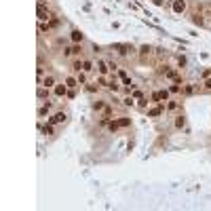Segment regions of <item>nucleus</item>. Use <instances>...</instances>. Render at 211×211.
<instances>
[{"label": "nucleus", "mask_w": 211, "mask_h": 211, "mask_svg": "<svg viewBox=\"0 0 211 211\" xmlns=\"http://www.w3.org/2000/svg\"><path fill=\"white\" fill-rule=\"evenodd\" d=\"M114 51H116L121 57H127V55H133V53H135V49H133L131 44H123V42H116V44H114Z\"/></svg>", "instance_id": "1"}, {"label": "nucleus", "mask_w": 211, "mask_h": 211, "mask_svg": "<svg viewBox=\"0 0 211 211\" xmlns=\"http://www.w3.org/2000/svg\"><path fill=\"white\" fill-rule=\"evenodd\" d=\"M68 91H70V89H68V84H66V83H63V84H55V87H53V93H55V97H57V99L66 97V95H68Z\"/></svg>", "instance_id": "2"}, {"label": "nucleus", "mask_w": 211, "mask_h": 211, "mask_svg": "<svg viewBox=\"0 0 211 211\" xmlns=\"http://www.w3.org/2000/svg\"><path fill=\"white\" fill-rule=\"evenodd\" d=\"M66 118H68L66 112H55L53 116H49V123L51 125H59V123H66Z\"/></svg>", "instance_id": "3"}, {"label": "nucleus", "mask_w": 211, "mask_h": 211, "mask_svg": "<svg viewBox=\"0 0 211 211\" xmlns=\"http://www.w3.org/2000/svg\"><path fill=\"white\" fill-rule=\"evenodd\" d=\"M70 38H72V42H74V44H83V40H84V34L80 32V30H72Z\"/></svg>", "instance_id": "4"}, {"label": "nucleus", "mask_w": 211, "mask_h": 211, "mask_svg": "<svg viewBox=\"0 0 211 211\" xmlns=\"http://www.w3.org/2000/svg\"><path fill=\"white\" fill-rule=\"evenodd\" d=\"M152 99L154 101H169V91H156V93H152Z\"/></svg>", "instance_id": "5"}, {"label": "nucleus", "mask_w": 211, "mask_h": 211, "mask_svg": "<svg viewBox=\"0 0 211 211\" xmlns=\"http://www.w3.org/2000/svg\"><path fill=\"white\" fill-rule=\"evenodd\" d=\"M51 110H53V104H51V101H46V104H42L40 108H38V116H46V114H49V112H51Z\"/></svg>", "instance_id": "6"}, {"label": "nucleus", "mask_w": 211, "mask_h": 211, "mask_svg": "<svg viewBox=\"0 0 211 211\" xmlns=\"http://www.w3.org/2000/svg\"><path fill=\"white\" fill-rule=\"evenodd\" d=\"M186 11V0H173V13H184Z\"/></svg>", "instance_id": "7"}, {"label": "nucleus", "mask_w": 211, "mask_h": 211, "mask_svg": "<svg viewBox=\"0 0 211 211\" xmlns=\"http://www.w3.org/2000/svg\"><path fill=\"white\" fill-rule=\"evenodd\" d=\"M42 84H44L46 89H51V87H55V84H57V80H55V76H53V74H49V76H44V78H42Z\"/></svg>", "instance_id": "8"}, {"label": "nucleus", "mask_w": 211, "mask_h": 211, "mask_svg": "<svg viewBox=\"0 0 211 211\" xmlns=\"http://www.w3.org/2000/svg\"><path fill=\"white\" fill-rule=\"evenodd\" d=\"M97 70H99V74H108V70H110V66H108V61H104V59H99V61H97Z\"/></svg>", "instance_id": "9"}, {"label": "nucleus", "mask_w": 211, "mask_h": 211, "mask_svg": "<svg viewBox=\"0 0 211 211\" xmlns=\"http://www.w3.org/2000/svg\"><path fill=\"white\" fill-rule=\"evenodd\" d=\"M165 110V104H158L156 108H152V110H148V116H158L161 112Z\"/></svg>", "instance_id": "10"}, {"label": "nucleus", "mask_w": 211, "mask_h": 211, "mask_svg": "<svg viewBox=\"0 0 211 211\" xmlns=\"http://www.w3.org/2000/svg\"><path fill=\"white\" fill-rule=\"evenodd\" d=\"M66 84H68V89H76V87H78V78H76V76H68V78H66Z\"/></svg>", "instance_id": "11"}, {"label": "nucleus", "mask_w": 211, "mask_h": 211, "mask_svg": "<svg viewBox=\"0 0 211 211\" xmlns=\"http://www.w3.org/2000/svg\"><path fill=\"white\" fill-rule=\"evenodd\" d=\"M104 108H106L104 99H95V101H93V110H95V112H104Z\"/></svg>", "instance_id": "12"}, {"label": "nucleus", "mask_w": 211, "mask_h": 211, "mask_svg": "<svg viewBox=\"0 0 211 211\" xmlns=\"http://www.w3.org/2000/svg\"><path fill=\"white\" fill-rule=\"evenodd\" d=\"M36 95H38V99H44V97L49 95V89H46L44 84H40V87H38V93H36Z\"/></svg>", "instance_id": "13"}, {"label": "nucleus", "mask_w": 211, "mask_h": 211, "mask_svg": "<svg viewBox=\"0 0 211 211\" xmlns=\"http://www.w3.org/2000/svg\"><path fill=\"white\" fill-rule=\"evenodd\" d=\"M108 89H110V91H114V93H116V91H118V89H121V84H118V80H116V78H112V80H110V83H108Z\"/></svg>", "instance_id": "14"}, {"label": "nucleus", "mask_w": 211, "mask_h": 211, "mask_svg": "<svg viewBox=\"0 0 211 211\" xmlns=\"http://www.w3.org/2000/svg\"><path fill=\"white\" fill-rule=\"evenodd\" d=\"M51 28H49V21H38V32L44 34V32H49Z\"/></svg>", "instance_id": "15"}, {"label": "nucleus", "mask_w": 211, "mask_h": 211, "mask_svg": "<svg viewBox=\"0 0 211 211\" xmlns=\"http://www.w3.org/2000/svg\"><path fill=\"white\" fill-rule=\"evenodd\" d=\"M194 91H196V87H194V84H186V87L182 89V93H184V95H192Z\"/></svg>", "instance_id": "16"}, {"label": "nucleus", "mask_w": 211, "mask_h": 211, "mask_svg": "<svg viewBox=\"0 0 211 211\" xmlns=\"http://www.w3.org/2000/svg\"><path fill=\"white\" fill-rule=\"evenodd\" d=\"M123 106H127V108H131V106H135V97H133V95H129V97H125V99H123Z\"/></svg>", "instance_id": "17"}, {"label": "nucleus", "mask_w": 211, "mask_h": 211, "mask_svg": "<svg viewBox=\"0 0 211 211\" xmlns=\"http://www.w3.org/2000/svg\"><path fill=\"white\" fill-rule=\"evenodd\" d=\"M203 17H205V15H201V13H196V15L192 17V21H194V23H199V26H205V19H203Z\"/></svg>", "instance_id": "18"}, {"label": "nucleus", "mask_w": 211, "mask_h": 211, "mask_svg": "<svg viewBox=\"0 0 211 211\" xmlns=\"http://www.w3.org/2000/svg\"><path fill=\"white\" fill-rule=\"evenodd\" d=\"M84 89H87V91H89V93H97V91H99V84L95 83V84H84Z\"/></svg>", "instance_id": "19"}, {"label": "nucleus", "mask_w": 211, "mask_h": 211, "mask_svg": "<svg viewBox=\"0 0 211 211\" xmlns=\"http://www.w3.org/2000/svg\"><path fill=\"white\" fill-rule=\"evenodd\" d=\"M91 70H93V61L84 59V61H83V72H91Z\"/></svg>", "instance_id": "20"}, {"label": "nucleus", "mask_w": 211, "mask_h": 211, "mask_svg": "<svg viewBox=\"0 0 211 211\" xmlns=\"http://www.w3.org/2000/svg\"><path fill=\"white\" fill-rule=\"evenodd\" d=\"M184 127H186L184 116H177V118H175V129H184Z\"/></svg>", "instance_id": "21"}, {"label": "nucleus", "mask_w": 211, "mask_h": 211, "mask_svg": "<svg viewBox=\"0 0 211 211\" xmlns=\"http://www.w3.org/2000/svg\"><path fill=\"white\" fill-rule=\"evenodd\" d=\"M40 131L44 133V135H51V133H53V125H51V123H46V125H42Z\"/></svg>", "instance_id": "22"}, {"label": "nucleus", "mask_w": 211, "mask_h": 211, "mask_svg": "<svg viewBox=\"0 0 211 211\" xmlns=\"http://www.w3.org/2000/svg\"><path fill=\"white\" fill-rule=\"evenodd\" d=\"M150 51H152V49H150L148 44H144V46H139V55H141V57H146V55H150Z\"/></svg>", "instance_id": "23"}, {"label": "nucleus", "mask_w": 211, "mask_h": 211, "mask_svg": "<svg viewBox=\"0 0 211 211\" xmlns=\"http://www.w3.org/2000/svg\"><path fill=\"white\" fill-rule=\"evenodd\" d=\"M72 70H74V72H83V61H80V59H76V61L72 63Z\"/></svg>", "instance_id": "24"}, {"label": "nucleus", "mask_w": 211, "mask_h": 211, "mask_svg": "<svg viewBox=\"0 0 211 211\" xmlns=\"http://www.w3.org/2000/svg\"><path fill=\"white\" fill-rule=\"evenodd\" d=\"M129 125H131V118H127V116L118 118V127H129Z\"/></svg>", "instance_id": "25"}, {"label": "nucleus", "mask_w": 211, "mask_h": 211, "mask_svg": "<svg viewBox=\"0 0 211 211\" xmlns=\"http://www.w3.org/2000/svg\"><path fill=\"white\" fill-rule=\"evenodd\" d=\"M59 23H61V21H59L57 17H53V19H49V28H51V30H53V28H57Z\"/></svg>", "instance_id": "26"}, {"label": "nucleus", "mask_w": 211, "mask_h": 211, "mask_svg": "<svg viewBox=\"0 0 211 211\" xmlns=\"http://www.w3.org/2000/svg\"><path fill=\"white\" fill-rule=\"evenodd\" d=\"M83 53V46L80 44H72V55H80Z\"/></svg>", "instance_id": "27"}, {"label": "nucleus", "mask_w": 211, "mask_h": 211, "mask_svg": "<svg viewBox=\"0 0 211 211\" xmlns=\"http://www.w3.org/2000/svg\"><path fill=\"white\" fill-rule=\"evenodd\" d=\"M186 63H188V59H186L184 55H177V66H179V68H184Z\"/></svg>", "instance_id": "28"}, {"label": "nucleus", "mask_w": 211, "mask_h": 211, "mask_svg": "<svg viewBox=\"0 0 211 211\" xmlns=\"http://www.w3.org/2000/svg\"><path fill=\"white\" fill-rule=\"evenodd\" d=\"M104 118H108V121L112 118V108H110V106H106V108H104Z\"/></svg>", "instance_id": "29"}, {"label": "nucleus", "mask_w": 211, "mask_h": 211, "mask_svg": "<svg viewBox=\"0 0 211 211\" xmlns=\"http://www.w3.org/2000/svg\"><path fill=\"white\" fill-rule=\"evenodd\" d=\"M76 78H78V83H80V84H87V74H84V72H78V74H76Z\"/></svg>", "instance_id": "30"}, {"label": "nucleus", "mask_w": 211, "mask_h": 211, "mask_svg": "<svg viewBox=\"0 0 211 211\" xmlns=\"http://www.w3.org/2000/svg\"><path fill=\"white\" fill-rule=\"evenodd\" d=\"M179 91H182V87H179L177 83H173L171 87H169V93H179Z\"/></svg>", "instance_id": "31"}, {"label": "nucleus", "mask_w": 211, "mask_h": 211, "mask_svg": "<svg viewBox=\"0 0 211 211\" xmlns=\"http://www.w3.org/2000/svg\"><path fill=\"white\" fill-rule=\"evenodd\" d=\"M177 108H179V104H177V101H169V104H167V110H171V112H173V110H177Z\"/></svg>", "instance_id": "32"}, {"label": "nucleus", "mask_w": 211, "mask_h": 211, "mask_svg": "<svg viewBox=\"0 0 211 211\" xmlns=\"http://www.w3.org/2000/svg\"><path fill=\"white\" fill-rule=\"evenodd\" d=\"M97 84H99V87H108V80H106V76H104V74L97 78Z\"/></svg>", "instance_id": "33"}, {"label": "nucleus", "mask_w": 211, "mask_h": 211, "mask_svg": "<svg viewBox=\"0 0 211 211\" xmlns=\"http://www.w3.org/2000/svg\"><path fill=\"white\" fill-rule=\"evenodd\" d=\"M108 129H110V131H116V129H118V121H110V123H108Z\"/></svg>", "instance_id": "34"}, {"label": "nucleus", "mask_w": 211, "mask_h": 211, "mask_svg": "<svg viewBox=\"0 0 211 211\" xmlns=\"http://www.w3.org/2000/svg\"><path fill=\"white\" fill-rule=\"evenodd\" d=\"M203 15L211 19V2H207V4H205V13H203Z\"/></svg>", "instance_id": "35"}, {"label": "nucleus", "mask_w": 211, "mask_h": 211, "mask_svg": "<svg viewBox=\"0 0 211 211\" xmlns=\"http://www.w3.org/2000/svg\"><path fill=\"white\" fill-rule=\"evenodd\" d=\"M146 104H148V99H146V97H141V99H139V108H146Z\"/></svg>", "instance_id": "36"}, {"label": "nucleus", "mask_w": 211, "mask_h": 211, "mask_svg": "<svg viewBox=\"0 0 211 211\" xmlns=\"http://www.w3.org/2000/svg\"><path fill=\"white\" fill-rule=\"evenodd\" d=\"M205 91H211V78H207V83H205Z\"/></svg>", "instance_id": "37"}]
</instances>
